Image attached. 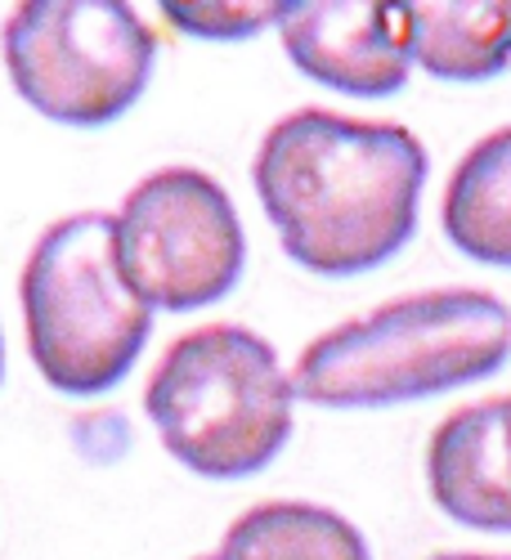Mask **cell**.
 I'll return each mask as SVG.
<instances>
[{
  "label": "cell",
  "instance_id": "11",
  "mask_svg": "<svg viewBox=\"0 0 511 560\" xmlns=\"http://www.w3.org/2000/svg\"><path fill=\"white\" fill-rule=\"evenodd\" d=\"M216 560H373L363 534L314 502H260L229 525Z\"/></svg>",
  "mask_w": 511,
  "mask_h": 560
},
{
  "label": "cell",
  "instance_id": "7",
  "mask_svg": "<svg viewBox=\"0 0 511 560\" xmlns=\"http://www.w3.org/2000/svg\"><path fill=\"white\" fill-rule=\"evenodd\" d=\"M278 36L297 72L355 100L399 95L413 68L408 5H386V0L288 5L278 19Z\"/></svg>",
  "mask_w": 511,
  "mask_h": 560
},
{
  "label": "cell",
  "instance_id": "9",
  "mask_svg": "<svg viewBox=\"0 0 511 560\" xmlns=\"http://www.w3.org/2000/svg\"><path fill=\"white\" fill-rule=\"evenodd\" d=\"M440 224L453 252L493 269H511V126L485 135L453 166Z\"/></svg>",
  "mask_w": 511,
  "mask_h": 560
},
{
  "label": "cell",
  "instance_id": "2",
  "mask_svg": "<svg viewBox=\"0 0 511 560\" xmlns=\"http://www.w3.org/2000/svg\"><path fill=\"white\" fill-rule=\"evenodd\" d=\"M511 359V310L480 288L399 296L305 346L292 390L318 408H391L489 382Z\"/></svg>",
  "mask_w": 511,
  "mask_h": 560
},
{
  "label": "cell",
  "instance_id": "16",
  "mask_svg": "<svg viewBox=\"0 0 511 560\" xmlns=\"http://www.w3.org/2000/svg\"><path fill=\"white\" fill-rule=\"evenodd\" d=\"M198 560H216V556H198Z\"/></svg>",
  "mask_w": 511,
  "mask_h": 560
},
{
  "label": "cell",
  "instance_id": "4",
  "mask_svg": "<svg viewBox=\"0 0 511 560\" xmlns=\"http://www.w3.org/2000/svg\"><path fill=\"white\" fill-rule=\"evenodd\" d=\"M27 350L59 395H108L153 332L117 252V215L81 211L36 238L23 269Z\"/></svg>",
  "mask_w": 511,
  "mask_h": 560
},
{
  "label": "cell",
  "instance_id": "10",
  "mask_svg": "<svg viewBox=\"0 0 511 560\" xmlns=\"http://www.w3.org/2000/svg\"><path fill=\"white\" fill-rule=\"evenodd\" d=\"M413 63L435 81H489L511 68V0H435L408 5Z\"/></svg>",
  "mask_w": 511,
  "mask_h": 560
},
{
  "label": "cell",
  "instance_id": "14",
  "mask_svg": "<svg viewBox=\"0 0 511 560\" xmlns=\"http://www.w3.org/2000/svg\"><path fill=\"white\" fill-rule=\"evenodd\" d=\"M502 431H507V453H511V395L502 399Z\"/></svg>",
  "mask_w": 511,
  "mask_h": 560
},
{
  "label": "cell",
  "instance_id": "8",
  "mask_svg": "<svg viewBox=\"0 0 511 560\" xmlns=\"http://www.w3.org/2000/svg\"><path fill=\"white\" fill-rule=\"evenodd\" d=\"M427 485L449 521L511 534V453L502 431V399L462 404L427 444Z\"/></svg>",
  "mask_w": 511,
  "mask_h": 560
},
{
  "label": "cell",
  "instance_id": "6",
  "mask_svg": "<svg viewBox=\"0 0 511 560\" xmlns=\"http://www.w3.org/2000/svg\"><path fill=\"white\" fill-rule=\"evenodd\" d=\"M126 283L158 310L189 314L239 288L247 238L220 184L198 166L139 179L117 211Z\"/></svg>",
  "mask_w": 511,
  "mask_h": 560
},
{
  "label": "cell",
  "instance_id": "5",
  "mask_svg": "<svg viewBox=\"0 0 511 560\" xmlns=\"http://www.w3.org/2000/svg\"><path fill=\"white\" fill-rule=\"evenodd\" d=\"M0 55L40 117L104 126L144 95L158 36L121 0H23L5 19Z\"/></svg>",
  "mask_w": 511,
  "mask_h": 560
},
{
  "label": "cell",
  "instance_id": "1",
  "mask_svg": "<svg viewBox=\"0 0 511 560\" xmlns=\"http://www.w3.org/2000/svg\"><path fill=\"white\" fill-rule=\"evenodd\" d=\"M427 171L422 139L399 121L301 108L260 139L252 184L301 269L355 278L408 247Z\"/></svg>",
  "mask_w": 511,
  "mask_h": 560
},
{
  "label": "cell",
  "instance_id": "3",
  "mask_svg": "<svg viewBox=\"0 0 511 560\" xmlns=\"http://www.w3.org/2000/svg\"><path fill=\"white\" fill-rule=\"evenodd\" d=\"M292 377L274 346L234 323L184 332L144 386L166 453L207 480L256 476L292 435Z\"/></svg>",
  "mask_w": 511,
  "mask_h": 560
},
{
  "label": "cell",
  "instance_id": "13",
  "mask_svg": "<svg viewBox=\"0 0 511 560\" xmlns=\"http://www.w3.org/2000/svg\"><path fill=\"white\" fill-rule=\"evenodd\" d=\"M435 560H511V556H480V551H449V556H435Z\"/></svg>",
  "mask_w": 511,
  "mask_h": 560
},
{
  "label": "cell",
  "instance_id": "15",
  "mask_svg": "<svg viewBox=\"0 0 511 560\" xmlns=\"http://www.w3.org/2000/svg\"><path fill=\"white\" fill-rule=\"evenodd\" d=\"M0 372H5V341H0Z\"/></svg>",
  "mask_w": 511,
  "mask_h": 560
},
{
  "label": "cell",
  "instance_id": "12",
  "mask_svg": "<svg viewBox=\"0 0 511 560\" xmlns=\"http://www.w3.org/2000/svg\"><path fill=\"white\" fill-rule=\"evenodd\" d=\"M288 5H256V0H216V5H162V19L202 40H243L260 27H278Z\"/></svg>",
  "mask_w": 511,
  "mask_h": 560
}]
</instances>
